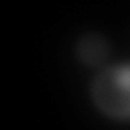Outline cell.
Wrapping results in <instances>:
<instances>
[{
  "mask_svg": "<svg viewBox=\"0 0 130 130\" xmlns=\"http://www.w3.org/2000/svg\"><path fill=\"white\" fill-rule=\"evenodd\" d=\"M98 112L116 122H130V60L106 63L89 85Z\"/></svg>",
  "mask_w": 130,
  "mask_h": 130,
  "instance_id": "6da1fadb",
  "label": "cell"
},
{
  "mask_svg": "<svg viewBox=\"0 0 130 130\" xmlns=\"http://www.w3.org/2000/svg\"><path fill=\"white\" fill-rule=\"evenodd\" d=\"M111 42L101 32H85L75 42V57L85 67H104L111 57Z\"/></svg>",
  "mask_w": 130,
  "mask_h": 130,
  "instance_id": "7a4b0ae2",
  "label": "cell"
}]
</instances>
